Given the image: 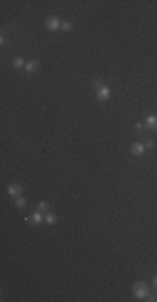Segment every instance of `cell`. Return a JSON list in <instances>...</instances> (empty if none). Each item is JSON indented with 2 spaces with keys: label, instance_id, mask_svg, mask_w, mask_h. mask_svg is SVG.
I'll return each mask as SVG.
<instances>
[{
  "label": "cell",
  "instance_id": "obj_9",
  "mask_svg": "<svg viewBox=\"0 0 157 302\" xmlns=\"http://www.w3.org/2000/svg\"><path fill=\"white\" fill-rule=\"evenodd\" d=\"M45 222L49 223V225H54V223H57V215L47 213V215H45Z\"/></svg>",
  "mask_w": 157,
  "mask_h": 302
},
{
  "label": "cell",
  "instance_id": "obj_6",
  "mask_svg": "<svg viewBox=\"0 0 157 302\" xmlns=\"http://www.w3.org/2000/svg\"><path fill=\"white\" fill-rule=\"evenodd\" d=\"M144 151H146V146H144L142 143H136V144H132V148H130V153H132L134 156H140V154H144Z\"/></svg>",
  "mask_w": 157,
  "mask_h": 302
},
{
  "label": "cell",
  "instance_id": "obj_7",
  "mask_svg": "<svg viewBox=\"0 0 157 302\" xmlns=\"http://www.w3.org/2000/svg\"><path fill=\"white\" fill-rule=\"evenodd\" d=\"M20 193H22V186L20 185H17V183L8 185V195H10V197H20Z\"/></svg>",
  "mask_w": 157,
  "mask_h": 302
},
{
  "label": "cell",
  "instance_id": "obj_1",
  "mask_svg": "<svg viewBox=\"0 0 157 302\" xmlns=\"http://www.w3.org/2000/svg\"><path fill=\"white\" fill-rule=\"evenodd\" d=\"M134 295L137 299H146L149 297V289H147V284L146 282H137L134 285Z\"/></svg>",
  "mask_w": 157,
  "mask_h": 302
},
{
  "label": "cell",
  "instance_id": "obj_2",
  "mask_svg": "<svg viewBox=\"0 0 157 302\" xmlns=\"http://www.w3.org/2000/svg\"><path fill=\"white\" fill-rule=\"evenodd\" d=\"M60 25H62V22L59 20V17H55V15H52V17H47L45 27H47L49 30H57Z\"/></svg>",
  "mask_w": 157,
  "mask_h": 302
},
{
  "label": "cell",
  "instance_id": "obj_18",
  "mask_svg": "<svg viewBox=\"0 0 157 302\" xmlns=\"http://www.w3.org/2000/svg\"><path fill=\"white\" fill-rule=\"evenodd\" d=\"M154 285H155V287H157V275L154 277Z\"/></svg>",
  "mask_w": 157,
  "mask_h": 302
},
{
  "label": "cell",
  "instance_id": "obj_12",
  "mask_svg": "<svg viewBox=\"0 0 157 302\" xmlns=\"http://www.w3.org/2000/svg\"><path fill=\"white\" fill-rule=\"evenodd\" d=\"M47 207H49V203H47V201H40V203L37 205L39 211H45V210H47Z\"/></svg>",
  "mask_w": 157,
  "mask_h": 302
},
{
  "label": "cell",
  "instance_id": "obj_10",
  "mask_svg": "<svg viewBox=\"0 0 157 302\" xmlns=\"http://www.w3.org/2000/svg\"><path fill=\"white\" fill-rule=\"evenodd\" d=\"M25 203H27V201H25V198H22V197H18V198H17V201H15V205H17L18 208H24V207H25Z\"/></svg>",
  "mask_w": 157,
  "mask_h": 302
},
{
  "label": "cell",
  "instance_id": "obj_13",
  "mask_svg": "<svg viewBox=\"0 0 157 302\" xmlns=\"http://www.w3.org/2000/svg\"><path fill=\"white\" fill-rule=\"evenodd\" d=\"M60 27L65 30V32H69V30L72 29V24H70V22H62V25H60Z\"/></svg>",
  "mask_w": 157,
  "mask_h": 302
},
{
  "label": "cell",
  "instance_id": "obj_16",
  "mask_svg": "<svg viewBox=\"0 0 157 302\" xmlns=\"http://www.w3.org/2000/svg\"><path fill=\"white\" fill-rule=\"evenodd\" d=\"M142 128H146V126H144V124L140 123V121H139V123H136V129H137V131H140Z\"/></svg>",
  "mask_w": 157,
  "mask_h": 302
},
{
  "label": "cell",
  "instance_id": "obj_11",
  "mask_svg": "<svg viewBox=\"0 0 157 302\" xmlns=\"http://www.w3.org/2000/svg\"><path fill=\"white\" fill-rule=\"evenodd\" d=\"M14 67H24V59L22 57H17L14 61Z\"/></svg>",
  "mask_w": 157,
  "mask_h": 302
},
{
  "label": "cell",
  "instance_id": "obj_3",
  "mask_svg": "<svg viewBox=\"0 0 157 302\" xmlns=\"http://www.w3.org/2000/svg\"><path fill=\"white\" fill-rule=\"evenodd\" d=\"M109 98H111V91H109L107 86L99 88V92H97V101H99V102H105V101H109Z\"/></svg>",
  "mask_w": 157,
  "mask_h": 302
},
{
  "label": "cell",
  "instance_id": "obj_14",
  "mask_svg": "<svg viewBox=\"0 0 157 302\" xmlns=\"http://www.w3.org/2000/svg\"><path fill=\"white\" fill-rule=\"evenodd\" d=\"M144 146H146V149L154 148V141H150V139H149V141H146V144H144Z\"/></svg>",
  "mask_w": 157,
  "mask_h": 302
},
{
  "label": "cell",
  "instance_id": "obj_4",
  "mask_svg": "<svg viewBox=\"0 0 157 302\" xmlns=\"http://www.w3.org/2000/svg\"><path fill=\"white\" fill-rule=\"evenodd\" d=\"M29 223H34V225H39V223H42L43 220H45V217H43L40 211H35V213L32 215V217H29V218H25Z\"/></svg>",
  "mask_w": 157,
  "mask_h": 302
},
{
  "label": "cell",
  "instance_id": "obj_5",
  "mask_svg": "<svg viewBox=\"0 0 157 302\" xmlns=\"http://www.w3.org/2000/svg\"><path fill=\"white\" fill-rule=\"evenodd\" d=\"M144 126L147 128V129H150V131H157V116H149L146 119V124Z\"/></svg>",
  "mask_w": 157,
  "mask_h": 302
},
{
  "label": "cell",
  "instance_id": "obj_17",
  "mask_svg": "<svg viewBox=\"0 0 157 302\" xmlns=\"http://www.w3.org/2000/svg\"><path fill=\"white\" fill-rule=\"evenodd\" d=\"M147 300H150V302H154V300H157V297H154V295H152V297H149V299H147Z\"/></svg>",
  "mask_w": 157,
  "mask_h": 302
},
{
  "label": "cell",
  "instance_id": "obj_15",
  "mask_svg": "<svg viewBox=\"0 0 157 302\" xmlns=\"http://www.w3.org/2000/svg\"><path fill=\"white\" fill-rule=\"evenodd\" d=\"M94 86H95V88H102L104 84H102V81H99V79H97V81H94Z\"/></svg>",
  "mask_w": 157,
  "mask_h": 302
},
{
  "label": "cell",
  "instance_id": "obj_8",
  "mask_svg": "<svg viewBox=\"0 0 157 302\" xmlns=\"http://www.w3.org/2000/svg\"><path fill=\"white\" fill-rule=\"evenodd\" d=\"M39 66H40V64H39V61L32 59V61H29L27 64H25V71H27V72H34L35 69H39Z\"/></svg>",
  "mask_w": 157,
  "mask_h": 302
}]
</instances>
